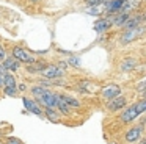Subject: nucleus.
Returning <instances> with one entry per match:
<instances>
[{"label": "nucleus", "mask_w": 146, "mask_h": 144, "mask_svg": "<svg viewBox=\"0 0 146 144\" xmlns=\"http://www.w3.org/2000/svg\"><path fill=\"white\" fill-rule=\"evenodd\" d=\"M146 33V27L145 25H138L135 28H129V30H124V33L121 34V44H130L133 41H137L140 36Z\"/></svg>", "instance_id": "nucleus-1"}, {"label": "nucleus", "mask_w": 146, "mask_h": 144, "mask_svg": "<svg viewBox=\"0 0 146 144\" xmlns=\"http://www.w3.org/2000/svg\"><path fill=\"white\" fill-rule=\"evenodd\" d=\"M36 102H38L39 105H42L44 108H57V94L49 91V89H46V92L42 94Z\"/></svg>", "instance_id": "nucleus-2"}, {"label": "nucleus", "mask_w": 146, "mask_h": 144, "mask_svg": "<svg viewBox=\"0 0 146 144\" xmlns=\"http://www.w3.org/2000/svg\"><path fill=\"white\" fill-rule=\"evenodd\" d=\"M3 91H5V94L10 96V97L17 96V83H16V78H14L13 74H7V75H5Z\"/></svg>", "instance_id": "nucleus-3"}, {"label": "nucleus", "mask_w": 146, "mask_h": 144, "mask_svg": "<svg viewBox=\"0 0 146 144\" xmlns=\"http://www.w3.org/2000/svg\"><path fill=\"white\" fill-rule=\"evenodd\" d=\"M11 52H13V56L17 59V61L25 63V64H33V63H35V58H33L25 49H22V47H13Z\"/></svg>", "instance_id": "nucleus-4"}, {"label": "nucleus", "mask_w": 146, "mask_h": 144, "mask_svg": "<svg viewBox=\"0 0 146 144\" xmlns=\"http://www.w3.org/2000/svg\"><path fill=\"white\" fill-rule=\"evenodd\" d=\"M41 75L44 78H47V80H55V78L63 77V69H60L58 66H55V64H49L47 67L41 72Z\"/></svg>", "instance_id": "nucleus-5"}, {"label": "nucleus", "mask_w": 146, "mask_h": 144, "mask_svg": "<svg viewBox=\"0 0 146 144\" xmlns=\"http://www.w3.org/2000/svg\"><path fill=\"white\" fill-rule=\"evenodd\" d=\"M141 133H143L141 125H133V127H130L129 130L126 131L124 139H126V143H137V141L141 138Z\"/></svg>", "instance_id": "nucleus-6"}, {"label": "nucleus", "mask_w": 146, "mask_h": 144, "mask_svg": "<svg viewBox=\"0 0 146 144\" xmlns=\"http://www.w3.org/2000/svg\"><path fill=\"white\" fill-rule=\"evenodd\" d=\"M137 118H138V113H137V110H135V106H133V103H132V105H129V106H127V108L119 114L121 122H124V124H130V122H133Z\"/></svg>", "instance_id": "nucleus-7"}, {"label": "nucleus", "mask_w": 146, "mask_h": 144, "mask_svg": "<svg viewBox=\"0 0 146 144\" xmlns=\"http://www.w3.org/2000/svg\"><path fill=\"white\" fill-rule=\"evenodd\" d=\"M101 94L105 99L111 100V99H115V97L121 96V86H118V85H107V86H104L101 89Z\"/></svg>", "instance_id": "nucleus-8"}, {"label": "nucleus", "mask_w": 146, "mask_h": 144, "mask_svg": "<svg viewBox=\"0 0 146 144\" xmlns=\"http://www.w3.org/2000/svg\"><path fill=\"white\" fill-rule=\"evenodd\" d=\"M22 102H24V106H25V110H29L30 113H33V114H36V116H42V114H44V111L41 110L39 103L36 102L35 99H29V97H24Z\"/></svg>", "instance_id": "nucleus-9"}, {"label": "nucleus", "mask_w": 146, "mask_h": 144, "mask_svg": "<svg viewBox=\"0 0 146 144\" xmlns=\"http://www.w3.org/2000/svg\"><path fill=\"white\" fill-rule=\"evenodd\" d=\"M126 103H127L126 97L119 96V97H115V99H111L110 102L107 103V108L110 110V111H119L123 106H126Z\"/></svg>", "instance_id": "nucleus-10"}, {"label": "nucleus", "mask_w": 146, "mask_h": 144, "mask_svg": "<svg viewBox=\"0 0 146 144\" xmlns=\"http://www.w3.org/2000/svg\"><path fill=\"white\" fill-rule=\"evenodd\" d=\"M130 17V14L129 13H116V14H113L111 16V25L113 27H124V24L127 22V19Z\"/></svg>", "instance_id": "nucleus-11"}, {"label": "nucleus", "mask_w": 146, "mask_h": 144, "mask_svg": "<svg viewBox=\"0 0 146 144\" xmlns=\"http://www.w3.org/2000/svg\"><path fill=\"white\" fill-rule=\"evenodd\" d=\"M93 27H94V30L96 31H99V33H101V31H105V30H108V28L110 27H113V25H111V19L108 17V19H98V20L94 22V25H93Z\"/></svg>", "instance_id": "nucleus-12"}, {"label": "nucleus", "mask_w": 146, "mask_h": 144, "mask_svg": "<svg viewBox=\"0 0 146 144\" xmlns=\"http://www.w3.org/2000/svg\"><path fill=\"white\" fill-rule=\"evenodd\" d=\"M57 108H58V111H60L61 114H64V116H69L71 114V106L68 105L63 99H61L60 94H57Z\"/></svg>", "instance_id": "nucleus-13"}, {"label": "nucleus", "mask_w": 146, "mask_h": 144, "mask_svg": "<svg viewBox=\"0 0 146 144\" xmlns=\"http://www.w3.org/2000/svg\"><path fill=\"white\" fill-rule=\"evenodd\" d=\"M119 67H121V71H124V72L132 71V69L137 67V59L135 58H126V59H123V61H121V64H119Z\"/></svg>", "instance_id": "nucleus-14"}, {"label": "nucleus", "mask_w": 146, "mask_h": 144, "mask_svg": "<svg viewBox=\"0 0 146 144\" xmlns=\"http://www.w3.org/2000/svg\"><path fill=\"white\" fill-rule=\"evenodd\" d=\"M3 69L5 71H16L17 67H19V61H17L16 58H13V56H11V58H5L3 59Z\"/></svg>", "instance_id": "nucleus-15"}, {"label": "nucleus", "mask_w": 146, "mask_h": 144, "mask_svg": "<svg viewBox=\"0 0 146 144\" xmlns=\"http://www.w3.org/2000/svg\"><path fill=\"white\" fill-rule=\"evenodd\" d=\"M44 114H46V118L50 122H54V124L60 122V114H58V111L55 108H44Z\"/></svg>", "instance_id": "nucleus-16"}, {"label": "nucleus", "mask_w": 146, "mask_h": 144, "mask_svg": "<svg viewBox=\"0 0 146 144\" xmlns=\"http://www.w3.org/2000/svg\"><path fill=\"white\" fill-rule=\"evenodd\" d=\"M140 5H141V0H127V2L124 3V6H123L121 11L123 13H130V11H133V9H137Z\"/></svg>", "instance_id": "nucleus-17"}, {"label": "nucleus", "mask_w": 146, "mask_h": 144, "mask_svg": "<svg viewBox=\"0 0 146 144\" xmlns=\"http://www.w3.org/2000/svg\"><path fill=\"white\" fill-rule=\"evenodd\" d=\"M133 106H135V110H137V113H138V116L143 114V113H146V97H143V99L137 100V102L133 103Z\"/></svg>", "instance_id": "nucleus-18"}, {"label": "nucleus", "mask_w": 146, "mask_h": 144, "mask_svg": "<svg viewBox=\"0 0 146 144\" xmlns=\"http://www.w3.org/2000/svg\"><path fill=\"white\" fill-rule=\"evenodd\" d=\"M47 66L49 64H46V63H42V61H39V63L35 61V63H33V66H29L27 69H29V72H42Z\"/></svg>", "instance_id": "nucleus-19"}, {"label": "nucleus", "mask_w": 146, "mask_h": 144, "mask_svg": "<svg viewBox=\"0 0 146 144\" xmlns=\"http://www.w3.org/2000/svg\"><path fill=\"white\" fill-rule=\"evenodd\" d=\"M60 96H61V99H63L69 106H74V108H79V106H80V102H79L77 99H74V97L66 96V94H60Z\"/></svg>", "instance_id": "nucleus-20"}, {"label": "nucleus", "mask_w": 146, "mask_h": 144, "mask_svg": "<svg viewBox=\"0 0 146 144\" xmlns=\"http://www.w3.org/2000/svg\"><path fill=\"white\" fill-rule=\"evenodd\" d=\"M104 11H107V9H105V5H98V6H90L88 8V13L91 16H101L102 13Z\"/></svg>", "instance_id": "nucleus-21"}, {"label": "nucleus", "mask_w": 146, "mask_h": 144, "mask_svg": "<svg viewBox=\"0 0 146 144\" xmlns=\"http://www.w3.org/2000/svg\"><path fill=\"white\" fill-rule=\"evenodd\" d=\"M30 91H32V94H33V97H35V100H38L39 97H41L42 94L46 92V88H44V86H33Z\"/></svg>", "instance_id": "nucleus-22"}, {"label": "nucleus", "mask_w": 146, "mask_h": 144, "mask_svg": "<svg viewBox=\"0 0 146 144\" xmlns=\"http://www.w3.org/2000/svg\"><path fill=\"white\" fill-rule=\"evenodd\" d=\"M83 2L90 6H98V5H104V3L110 2V0H83Z\"/></svg>", "instance_id": "nucleus-23"}, {"label": "nucleus", "mask_w": 146, "mask_h": 144, "mask_svg": "<svg viewBox=\"0 0 146 144\" xmlns=\"http://www.w3.org/2000/svg\"><path fill=\"white\" fill-rule=\"evenodd\" d=\"M68 64H71V66H76V67H79V66H80V59H79V58H76V56H72V58H69V61H68Z\"/></svg>", "instance_id": "nucleus-24"}, {"label": "nucleus", "mask_w": 146, "mask_h": 144, "mask_svg": "<svg viewBox=\"0 0 146 144\" xmlns=\"http://www.w3.org/2000/svg\"><path fill=\"white\" fill-rule=\"evenodd\" d=\"M5 69H3V66H0V86H3V83H5Z\"/></svg>", "instance_id": "nucleus-25"}, {"label": "nucleus", "mask_w": 146, "mask_h": 144, "mask_svg": "<svg viewBox=\"0 0 146 144\" xmlns=\"http://www.w3.org/2000/svg\"><path fill=\"white\" fill-rule=\"evenodd\" d=\"M7 144H22V143H21L17 138H10V139L7 141Z\"/></svg>", "instance_id": "nucleus-26"}, {"label": "nucleus", "mask_w": 146, "mask_h": 144, "mask_svg": "<svg viewBox=\"0 0 146 144\" xmlns=\"http://www.w3.org/2000/svg\"><path fill=\"white\" fill-rule=\"evenodd\" d=\"M5 55H7V53H5V49L0 46V59H5Z\"/></svg>", "instance_id": "nucleus-27"}, {"label": "nucleus", "mask_w": 146, "mask_h": 144, "mask_svg": "<svg viewBox=\"0 0 146 144\" xmlns=\"http://www.w3.org/2000/svg\"><path fill=\"white\" fill-rule=\"evenodd\" d=\"M17 88H19V89H21V91H24V89H27V88H25V85H19V86H17Z\"/></svg>", "instance_id": "nucleus-28"}, {"label": "nucleus", "mask_w": 146, "mask_h": 144, "mask_svg": "<svg viewBox=\"0 0 146 144\" xmlns=\"http://www.w3.org/2000/svg\"><path fill=\"white\" fill-rule=\"evenodd\" d=\"M140 144H146V138H145V139H143V141H141V143H140Z\"/></svg>", "instance_id": "nucleus-29"}, {"label": "nucleus", "mask_w": 146, "mask_h": 144, "mask_svg": "<svg viewBox=\"0 0 146 144\" xmlns=\"http://www.w3.org/2000/svg\"><path fill=\"white\" fill-rule=\"evenodd\" d=\"M32 2H38V0H32Z\"/></svg>", "instance_id": "nucleus-30"}, {"label": "nucleus", "mask_w": 146, "mask_h": 144, "mask_svg": "<svg viewBox=\"0 0 146 144\" xmlns=\"http://www.w3.org/2000/svg\"><path fill=\"white\" fill-rule=\"evenodd\" d=\"M0 144H2V143H0Z\"/></svg>", "instance_id": "nucleus-31"}]
</instances>
